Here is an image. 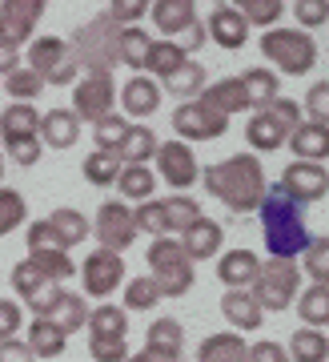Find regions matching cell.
<instances>
[{
	"label": "cell",
	"mask_w": 329,
	"mask_h": 362,
	"mask_svg": "<svg viewBox=\"0 0 329 362\" xmlns=\"http://www.w3.org/2000/svg\"><path fill=\"white\" fill-rule=\"evenodd\" d=\"M197 181H201L217 202H225L233 214H257V206H261V197H265V189H269L261 157H253V153L225 157V161L201 169Z\"/></svg>",
	"instance_id": "cell-1"
},
{
	"label": "cell",
	"mask_w": 329,
	"mask_h": 362,
	"mask_svg": "<svg viewBox=\"0 0 329 362\" xmlns=\"http://www.w3.org/2000/svg\"><path fill=\"white\" fill-rule=\"evenodd\" d=\"M261 233H265V250L269 258H285V262H297L301 250L309 246V226H305V209L293 206L289 197L281 194L277 185L265 189L261 197Z\"/></svg>",
	"instance_id": "cell-2"
},
{
	"label": "cell",
	"mask_w": 329,
	"mask_h": 362,
	"mask_svg": "<svg viewBox=\"0 0 329 362\" xmlns=\"http://www.w3.org/2000/svg\"><path fill=\"white\" fill-rule=\"evenodd\" d=\"M261 57L277 77H305L317 65V45L301 28H265L261 33Z\"/></svg>",
	"instance_id": "cell-3"
},
{
	"label": "cell",
	"mask_w": 329,
	"mask_h": 362,
	"mask_svg": "<svg viewBox=\"0 0 329 362\" xmlns=\"http://www.w3.org/2000/svg\"><path fill=\"white\" fill-rule=\"evenodd\" d=\"M116 33H121V28H116L104 13L73 33L68 45H73V52H76V65L85 69L89 77H113V69H116Z\"/></svg>",
	"instance_id": "cell-4"
},
{
	"label": "cell",
	"mask_w": 329,
	"mask_h": 362,
	"mask_svg": "<svg viewBox=\"0 0 329 362\" xmlns=\"http://www.w3.org/2000/svg\"><path fill=\"white\" fill-rule=\"evenodd\" d=\"M249 294H253V302L261 306V314L289 310L293 302H297V294H301V266H297V262H285V258L261 262V270H257Z\"/></svg>",
	"instance_id": "cell-5"
},
{
	"label": "cell",
	"mask_w": 329,
	"mask_h": 362,
	"mask_svg": "<svg viewBox=\"0 0 329 362\" xmlns=\"http://www.w3.org/2000/svg\"><path fill=\"white\" fill-rule=\"evenodd\" d=\"M89 354L92 362H125L128 358V314L113 302L89 306Z\"/></svg>",
	"instance_id": "cell-6"
},
{
	"label": "cell",
	"mask_w": 329,
	"mask_h": 362,
	"mask_svg": "<svg viewBox=\"0 0 329 362\" xmlns=\"http://www.w3.org/2000/svg\"><path fill=\"white\" fill-rule=\"evenodd\" d=\"M301 125V105L289 101V97H277V101L269 105V109H261V113L249 117V125H245V141H249V149L257 153H273V149H281V145L289 141V133Z\"/></svg>",
	"instance_id": "cell-7"
},
{
	"label": "cell",
	"mask_w": 329,
	"mask_h": 362,
	"mask_svg": "<svg viewBox=\"0 0 329 362\" xmlns=\"http://www.w3.org/2000/svg\"><path fill=\"white\" fill-rule=\"evenodd\" d=\"M145 258H149V278L157 282L161 298H185L193 290V262L185 258L177 238H152Z\"/></svg>",
	"instance_id": "cell-8"
},
{
	"label": "cell",
	"mask_w": 329,
	"mask_h": 362,
	"mask_svg": "<svg viewBox=\"0 0 329 362\" xmlns=\"http://www.w3.org/2000/svg\"><path fill=\"white\" fill-rule=\"evenodd\" d=\"M40 81H44V89H56V85H76V52L73 45L64 37H32L28 40V65Z\"/></svg>",
	"instance_id": "cell-9"
},
{
	"label": "cell",
	"mask_w": 329,
	"mask_h": 362,
	"mask_svg": "<svg viewBox=\"0 0 329 362\" xmlns=\"http://www.w3.org/2000/svg\"><path fill=\"white\" fill-rule=\"evenodd\" d=\"M125 258L121 254H113V250H92L89 258L80 262V294L89 298H113L121 286H125Z\"/></svg>",
	"instance_id": "cell-10"
},
{
	"label": "cell",
	"mask_w": 329,
	"mask_h": 362,
	"mask_svg": "<svg viewBox=\"0 0 329 362\" xmlns=\"http://www.w3.org/2000/svg\"><path fill=\"white\" fill-rule=\"evenodd\" d=\"M157 181H164V185H173V194H189L193 185H197V177H201V165H197V157H193V149L185 141H161L157 145Z\"/></svg>",
	"instance_id": "cell-11"
},
{
	"label": "cell",
	"mask_w": 329,
	"mask_h": 362,
	"mask_svg": "<svg viewBox=\"0 0 329 362\" xmlns=\"http://www.w3.org/2000/svg\"><path fill=\"white\" fill-rule=\"evenodd\" d=\"M28 262H32L52 286H61L64 278H73L76 274V262L56 246V238L49 233L44 221H32V226H28Z\"/></svg>",
	"instance_id": "cell-12"
},
{
	"label": "cell",
	"mask_w": 329,
	"mask_h": 362,
	"mask_svg": "<svg viewBox=\"0 0 329 362\" xmlns=\"http://www.w3.org/2000/svg\"><path fill=\"white\" fill-rule=\"evenodd\" d=\"M173 133H177V141L193 145V141H217V137H225L229 133V117L213 113V109H205L201 101H185L173 109Z\"/></svg>",
	"instance_id": "cell-13"
},
{
	"label": "cell",
	"mask_w": 329,
	"mask_h": 362,
	"mask_svg": "<svg viewBox=\"0 0 329 362\" xmlns=\"http://www.w3.org/2000/svg\"><path fill=\"white\" fill-rule=\"evenodd\" d=\"M277 189L289 197L293 206L305 209L329 194V173H325V165H313V161H289V165L281 169Z\"/></svg>",
	"instance_id": "cell-14"
},
{
	"label": "cell",
	"mask_w": 329,
	"mask_h": 362,
	"mask_svg": "<svg viewBox=\"0 0 329 362\" xmlns=\"http://www.w3.org/2000/svg\"><path fill=\"white\" fill-rule=\"evenodd\" d=\"M101 250H113V254H125L133 242H137V226H133V209L125 202H101L97 209V221H89Z\"/></svg>",
	"instance_id": "cell-15"
},
{
	"label": "cell",
	"mask_w": 329,
	"mask_h": 362,
	"mask_svg": "<svg viewBox=\"0 0 329 362\" xmlns=\"http://www.w3.org/2000/svg\"><path fill=\"white\" fill-rule=\"evenodd\" d=\"M44 16V4L40 0H4L0 4V40L4 45H28L32 33H37V21Z\"/></svg>",
	"instance_id": "cell-16"
},
{
	"label": "cell",
	"mask_w": 329,
	"mask_h": 362,
	"mask_svg": "<svg viewBox=\"0 0 329 362\" xmlns=\"http://www.w3.org/2000/svg\"><path fill=\"white\" fill-rule=\"evenodd\" d=\"M113 101H116V89H113V77H85L80 85H73V109L68 113L76 121H101V117L113 113Z\"/></svg>",
	"instance_id": "cell-17"
},
{
	"label": "cell",
	"mask_w": 329,
	"mask_h": 362,
	"mask_svg": "<svg viewBox=\"0 0 329 362\" xmlns=\"http://www.w3.org/2000/svg\"><path fill=\"white\" fill-rule=\"evenodd\" d=\"M201 25H205V40H213L217 49L225 52H241L245 40H249V25H245V16L233 4H217L209 13V21H201Z\"/></svg>",
	"instance_id": "cell-18"
},
{
	"label": "cell",
	"mask_w": 329,
	"mask_h": 362,
	"mask_svg": "<svg viewBox=\"0 0 329 362\" xmlns=\"http://www.w3.org/2000/svg\"><path fill=\"white\" fill-rule=\"evenodd\" d=\"M181 250H185V258L197 266V262H209V258H217L221 254V246H225V230H221V221H213V218H197L189 226V230H181Z\"/></svg>",
	"instance_id": "cell-19"
},
{
	"label": "cell",
	"mask_w": 329,
	"mask_h": 362,
	"mask_svg": "<svg viewBox=\"0 0 329 362\" xmlns=\"http://www.w3.org/2000/svg\"><path fill=\"white\" fill-rule=\"evenodd\" d=\"M8 282H13L16 294L25 298V310H37V314H44V306H49L52 298H56V290H61V286H52L49 278H44V274H40L28 258L13 266Z\"/></svg>",
	"instance_id": "cell-20"
},
{
	"label": "cell",
	"mask_w": 329,
	"mask_h": 362,
	"mask_svg": "<svg viewBox=\"0 0 329 362\" xmlns=\"http://www.w3.org/2000/svg\"><path fill=\"white\" fill-rule=\"evenodd\" d=\"M37 129H40V113L32 105L8 101V109L0 113V145H4V149H20V145H28V141H40Z\"/></svg>",
	"instance_id": "cell-21"
},
{
	"label": "cell",
	"mask_w": 329,
	"mask_h": 362,
	"mask_svg": "<svg viewBox=\"0 0 329 362\" xmlns=\"http://www.w3.org/2000/svg\"><path fill=\"white\" fill-rule=\"evenodd\" d=\"M37 318L52 322L64 338H68V334H76L80 326L89 322V302H85V294H73V290H56V298H52L49 306H44V314H37Z\"/></svg>",
	"instance_id": "cell-22"
},
{
	"label": "cell",
	"mask_w": 329,
	"mask_h": 362,
	"mask_svg": "<svg viewBox=\"0 0 329 362\" xmlns=\"http://www.w3.org/2000/svg\"><path fill=\"white\" fill-rule=\"evenodd\" d=\"M221 314L233 326V334H253V330L265 326V314H261V306L253 302L249 290H225L221 294Z\"/></svg>",
	"instance_id": "cell-23"
},
{
	"label": "cell",
	"mask_w": 329,
	"mask_h": 362,
	"mask_svg": "<svg viewBox=\"0 0 329 362\" xmlns=\"http://www.w3.org/2000/svg\"><path fill=\"white\" fill-rule=\"evenodd\" d=\"M149 16H152V25L161 28V40H177L189 25H197L193 0H152Z\"/></svg>",
	"instance_id": "cell-24"
},
{
	"label": "cell",
	"mask_w": 329,
	"mask_h": 362,
	"mask_svg": "<svg viewBox=\"0 0 329 362\" xmlns=\"http://www.w3.org/2000/svg\"><path fill=\"white\" fill-rule=\"evenodd\" d=\"M261 270V258H257L253 250H229L217 258V278L225 290H249Z\"/></svg>",
	"instance_id": "cell-25"
},
{
	"label": "cell",
	"mask_w": 329,
	"mask_h": 362,
	"mask_svg": "<svg viewBox=\"0 0 329 362\" xmlns=\"http://www.w3.org/2000/svg\"><path fill=\"white\" fill-rule=\"evenodd\" d=\"M293 149V161H313V165H325L329 157V125H313V121H305L289 133V141H285Z\"/></svg>",
	"instance_id": "cell-26"
},
{
	"label": "cell",
	"mask_w": 329,
	"mask_h": 362,
	"mask_svg": "<svg viewBox=\"0 0 329 362\" xmlns=\"http://www.w3.org/2000/svg\"><path fill=\"white\" fill-rule=\"evenodd\" d=\"M237 81H241V93H245V109H257V113H261V109H269V105L281 97V77L265 65L245 69Z\"/></svg>",
	"instance_id": "cell-27"
},
{
	"label": "cell",
	"mask_w": 329,
	"mask_h": 362,
	"mask_svg": "<svg viewBox=\"0 0 329 362\" xmlns=\"http://www.w3.org/2000/svg\"><path fill=\"white\" fill-rule=\"evenodd\" d=\"M44 226H49V233L56 238V246H61L64 254H68L73 246H85V238L92 233L89 218H85L80 209H68V206L52 209L49 218H44Z\"/></svg>",
	"instance_id": "cell-28"
},
{
	"label": "cell",
	"mask_w": 329,
	"mask_h": 362,
	"mask_svg": "<svg viewBox=\"0 0 329 362\" xmlns=\"http://www.w3.org/2000/svg\"><path fill=\"white\" fill-rule=\"evenodd\" d=\"M37 137L44 149H73L76 137H80V121L68 109H49V113H40Z\"/></svg>",
	"instance_id": "cell-29"
},
{
	"label": "cell",
	"mask_w": 329,
	"mask_h": 362,
	"mask_svg": "<svg viewBox=\"0 0 329 362\" xmlns=\"http://www.w3.org/2000/svg\"><path fill=\"white\" fill-rule=\"evenodd\" d=\"M161 97H164V89L152 77H145V73L128 77L125 89H121V105H125L128 117H152L161 109Z\"/></svg>",
	"instance_id": "cell-30"
},
{
	"label": "cell",
	"mask_w": 329,
	"mask_h": 362,
	"mask_svg": "<svg viewBox=\"0 0 329 362\" xmlns=\"http://www.w3.org/2000/svg\"><path fill=\"white\" fill-rule=\"evenodd\" d=\"M245 350L249 342L233 330H217V334H205L201 346H197V362H245Z\"/></svg>",
	"instance_id": "cell-31"
},
{
	"label": "cell",
	"mask_w": 329,
	"mask_h": 362,
	"mask_svg": "<svg viewBox=\"0 0 329 362\" xmlns=\"http://www.w3.org/2000/svg\"><path fill=\"white\" fill-rule=\"evenodd\" d=\"M157 133L140 121V125H128L125 141L116 145V157H121V165H149L152 157H157Z\"/></svg>",
	"instance_id": "cell-32"
},
{
	"label": "cell",
	"mask_w": 329,
	"mask_h": 362,
	"mask_svg": "<svg viewBox=\"0 0 329 362\" xmlns=\"http://www.w3.org/2000/svg\"><path fill=\"white\" fill-rule=\"evenodd\" d=\"M197 101H201L205 109L221 113V117H233V113L245 109V93H241L237 77H221V81H213V85H205V93L197 97Z\"/></svg>",
	"instance_id": "cell-33"
},
{
	"label": "cell",
	"mask_w": 329,
	"mask_h": 362,
	"mask_svg": "<svg viewBox=\"0 0 329 362\" xmlns=\"http://www.w3.org/2000/svg\"><path fill=\"white\" fill-rule=\"evenodd\" d=\"M189 57L173 45V40H152L149 45V57H145V77H152L157 85H164V81L173 77L181 65H185Z\"/></svg>",
	"instance_id": "cell-34"
},
{
	"label": "cell",
	"mask_w": 329,
	"mask_h": 362,
	"mask_svg": "<svg viewBox=\"0 0 329 362\" xmlns=\"http://www.w3.org/2000/svg\"><path fill=\"white\" fill-rule=\"evenodd\" d=\"M152 37L140 25H128L116 33V65H128L133 73H145V57H149Z\"/></svg>",
	"instance_id": "cell-35"
},
{
	"label": "cell",
	"mask_w": 329,
	"mask_h": 362,
	"mask_svg": "<svg viewBox=\"0 0 329 362\" xmlns=\"http://www.w3.org/2000/svg\"><path fill=\"white\" fill-rule=\"evenodd\" d=\"M297 314H301V326L309 330H325L329 322V286L325 282H309L297 294Z\"/></svg>",
	"instance_id": "cell-36"
},
{
	"label": "cell",
	"mask_w": 329,
	"mask_h": 362,
	"mask_svg": "<svg viewBox=\"0 0 329 362\" xmlns=\"http://www.w3.org/2000/svg\"><path fill=\"white\" fill-rule=\"evenodd\" d=\"M205 85H209V73H205V65L189 57V61H185V65L173 73V77L164 81L161 89H169L173 97H181V105H185V101H197V97L205 93Z\"/></svg>",
	"instance_id": "cell-37"
},
{
	"label": "cell",
	"mask_w": 329,
	"mask_h": 362,
	"mask_svg": "<svg viewBox=\"0 0 329 362\" xmlns=\"http://www.w3.org/2000/svg\"><path fill=\"white\" fill-rule=\"evenodd\" d=\"M289 362H325L329 358V338L325 330H309V326H297L285 346Z\"/></svg>",
	"instance_id": "cell-38"
},
{
	"label": "cell",
	"mask_w": 329,
	"mask_h": 362,
	"mask_svg": "<svg viewBox=\"0 0 329 362\" xmlns=\"http://www.w3.org/2000/svg\"><path fill=\"white\" fill-rule=\"evenodd\" d=\"M157 173L149 165H121V177H116V189H121V202H149L157 194Z\"/></svg>",
	"instance_id": "cell-39"
},
{
	"label": "cell",
	"mask_w": 329,
	"mask_h": 362,
	"mask_svg": "<svg viewBox=\"0 0 329 362\" xmlns=\"http://www.w3.org/2000/svg\"><path fill=\"white\" fill-rule=\"evenodd\" d=\"M145 346L164 354V358H177L181 362V350H185V330H181L177 318H157L145 334Z\"/></svg>",
	"instance_id": "cell-40"
},
{
	"label": "cell",
	"mask_w": 329,
	"mask_h": 362,
	"mask_svg": "<svg viewBox=\"0 0 329 362\" xmlns=\"http://www.w3.org/2000/svg\"><path fill=\"white\" fill-rule=\"evenodd\" d=\"M28 350H32V358H44V362H56L64 354V334L56 330L52 322H44V318H32V326H28Z\"/></svg>",
	"instance_id": "cell-41"
},
{
	"label": "cell",
	"mask_w": 329,
	"mask_h": 362,
	"mask_svg": "<svg viewBox=\"0 0 329 362\" xmlns=\"http://www.w3.org/2000/svg\"><path fill=\"white\" fill-rule=\"evenodd\" d=\"M80 169H85V181L89 185H116V177H121V157L109 153V149H92Z\"/></svg>",
	"instance_id": "cell-42"
},
{
	"label": "cell",
	"mask_w": 329,
	"mask_h": 362,
	"mask_svg": "<svg viewBox=\"0 0 329 362\" xmlns=\"http://www.w3.org/2000/svg\"><path fill=\"white\" fill-rule=\"evenodd\" d=\"M4 93H8V101H13V105H32L40 93H44V81H40L32 69L20 65L16 73H8V77H4Z\"/></svg>",
	"instance_id": "cell-43"
},
{
	"label": "cell",
	"mask_w": 329,
	"mask_h": 362,
	"mask_svg": "<svg viewBox=\"0 0 329 362\" xmlns=\"http://www.w3.org/2000/svg\"><path fill=\"white\" fill-rule=\"evenodd\" d=\"M133 226H137V233H149V238H169V218H164V206L161 197H149V202H140L137 209H133Z\"/></svg>",
	"instance_id": "cell-44"
},
{
	"label": "cell",
	"mask_w": 329,
	"mask_h": 362,
	"mask_svg": "<svg viewBox=\"0 0 329 362\" xmlns=\"http://www.w3.org/2000/svg\"><path fill=\"white\" fill-rule=\"evenodd\" d=\"M157 302H161V290L152 282L149 274H140V278H128L125 282V306L121 310H157Z\"/></svg>",
	"instance_id": "cell-45"
},
{
	"label": "cell",
	"mask_w": 329,
	"mask_h": 362,
	"mask_svg": "<svg viewBox=\"0 0 329 362\" xmlns=\"http://www.w3.org/2000/svg\"><path fill=\"white\" fill-rule=\"evenodd\" d=\"M164 206V218H169V230H189L193 221L201 218V202L197 197H189V194H173V197H164L161 202Z\"/></svg>",
	"instance_id": "cell-46"
},
{
	"label": "cell",
	"mask_w": 329,
	"mask_h": 362,
	"mask_svg": "<svg viewBox=\"0 0 329 362\" xmlns=\"http://www.w3.org/2000/svg\"><path fill=\"white\" fill-rule=\"evenodd\" d=\"M233 8L245 16V25H257V28H277L281 13H285L281 0H241V4H233Z\"/></svg>",
	"instance_id": "cell-47"
},
{
	"label": "cell",
	"mask_w": 329,
	"mask_h": 362,
	"mask_svg": "<svg viewBox=\"0 0 329 362\" xmlns=\"http://www.w3.org/2000/svg\"><path fill=\"white\" fill-rule=\"evenodd\" d=\"M25 218H28L25 197L16 189H8V185H0V238H8L16 226H25Z\"/></svg>",
	"instance_id": "cell-48"
},
{
	"label": "cell",
	"mask_w": 329,
	"mask_h": 362,
	"mask_svg": "<svg viewBox=\"0 0 329 362\" xmlns=\"http://www.w3.org/2000/svg\"><path fill=\"white\" fill-rule=\"evenodd\" d=\"M128 125H133L128 117H116V113L101 117V121L92 125V141H97V149H109V153H116V145L125 141Z\"/></svg>",
	"instance_id": "cell-49"
},
{
	"label": "cell",
	"mask_w": 329,
	"mask_h": 362,
	"mask_svg": "<svg viewBox=\"0 0 329 362\" xmlns=\"http://www.w3.org/2000/svg\"><path fill=\"white\" fill-rule=\"evenodd\" d=\"M305 258V274L313 282H325L329 278V238H309V246L301 250Z\"/></svg>",
	"instance_id": "cell-50"
},
{
	"label": "cell",
	"mask_w": 329,
	"mask_h": 362,
	"mask_svg": "<svg viewBox=\"0 0 329 362\" xmlns=\"http://www.w3.org/2000/svg\"><path fill=\"white\" fill-rule=\"evenodd\" d=\"M325 117H329V81H317V85H309V97H305V121L325 125Z\"/></svg>",
	"instance_id": "cell-51"
},
{
	"label": "cell",
	"mask_w": 329,
	"mask_h": 362,
	"mask_svg": "<svg viewBox=\"0 0 329 362\" xmlns=\"http://www.w3.org/2000/svg\"><path fill=\"white\" fill-rule=\"evenodd\" d=\"M293 16L301 21V33L305 28H321L329 21V4L325 0H301V4H293Z\"/></svg>",
	"instance_id": "cell-52"
},
{
	"label": "cell",
	"mask_w": 329,
	"mask_h": 362,
	"mask_svg": "<svg viewBox=\"0 0 329 362\" xmlns=\"http://www.w3.org/2000/svg\"><path fill=\"white\" fill-rule=\"evenodd\" d=\"M20 326H25V306H16L13 298H0V342L16 338Z\"/></svg>",
	"instance_id": "cell-53"
},
{
	"label": "cell",
	"mask_w": 329,
	"mask_h": 362,
	"mask_svg": "<svg viewBox=\"0 0 329 362\" xmlns=\"http://www.w3.org/2000/svg\"><path fill=\"white\" fill-rule=\"evenodd\" d=\"M145 13H149V4H140V0H128V4H109V8H104V16H109L116 28H128L133 21H140Z\"/></svg>",
	"instance_id": "cell-54"
},
{
	"label": "cell",
	"mask_w": 329,
	"mask_h": 362,
	"mask_svg": "<svg viewBox=\"0 0 329 362\" xmlns=\"http://www.w3.org/2000/svg\"><path fill=\"white\" fill-rule=\"evenodd\" d=\"M245 362H289V354H285L281 342L265 338V342H253V346L245 350Z\"/></svg>",
	"instance_id": "cell-55"
},
{
	"label": "cell",
	"mask_w": 329,
	"mask_h": 362,
	"mask_svg": "<svg viewBox=\"0 0 329 362\" xmlns=\"http://www.w3.org/2000/svg\"><path fill=\"white\" fill-rule=\"evenodd\" d=\"M0 362H37V358H32V350H28L25 342L4 338V342H0Z\"/></svg>",
	"instance_id": "cell-56"
},
{
	"label": "cell",
	"mask_w": 329,
	"mask_h": 362,
	"mask_svg": "<svg viewBox=\"0 0 329 362\" xmlns=\"http://www.w3.org/2000/svg\"><path fill=\"white\" fill-rule=\"evenodd\" d=\"M16 69H20V49H13V45L0 40V77H8Z\"/></svg>",
	"instance_id": "cell-57"
},
{
	"label": "cell",
	"mask_w": 329,
	"mask_h": 362,
	"mask_svg": "<svg viewBox=\"0 0 329 362\" xmlns=\"http://www.w3.org/2000/svg\"><path fill=\"white\" fill-rule=\"evenodd\" d=\"M125 362H177V358H164V354H157V350L145 346V350H137V354H128Z\"/></svg>",
	"instance_id": "cell-58"
},
{
	"label": "cell",
	"mask_w": 329,
	"mask_h": 362,
	"mask_svg": "<svg viewBox=\"0 0 329 362\" xmlns=\"http://www.w3.org/2000/svg\"><path fill=\"white\" fill-rule=\"evenodd\" d=\"M0 177H4V153H0Z\"/></svg>",
	"instance_id": "cell-59"
}]
</instances>
